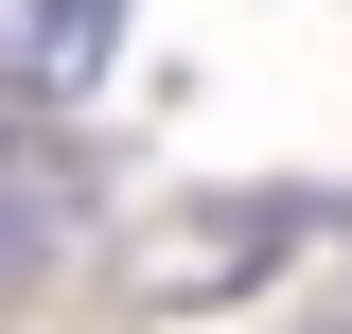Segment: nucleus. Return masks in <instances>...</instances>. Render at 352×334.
<instances>
[{
  "mask_svg": "<svg viewBox=\"0 0 352 334\" xmlns=\"http://www.w3.org/2000/svg\"><path fill=\"white\" fill-rule=\"evenodd\" d=\"M282 229H300L282 194H194V211H159V229H141V264H124V282L159 299V317H194V299L264 282V247H282Z\"/></svg>",
  "mask_w": 352,
  "mask_h": 334,
  "instance_id": "nucleus-1",
  "label": "nucleus"
},
{
  "mask_svg": "<svg viewBox=\"0 0 352 334\" xmlns=\"http://www.w3.org/2000/svg\"><path fill=\"white\" fill-rule=\"evenodd\" d=\"M53 229H71V159L0 141V282H18V264H53Z\"/></svg>",
  "mask_w": 352,
  "mask_h": 334,
  "instance_id": "nucleus-3",
  "label": "nucleus"
},
{
  "mask_svg": "<svg viewBox=\"0 0 352 334\" xmlns=\"http://www.w3.org/2000/svg\"><path fill=\"white\" fill-rule=\"evenodd\" d=\"M106 53H124V0H0V88H18V106L106 88Z\"/></svg>",
  "mask_w": 352,
  "mask_h": 334,
  "instance_id": "nucleus-2",
  "label": "nucleus"
}]
</instances>
